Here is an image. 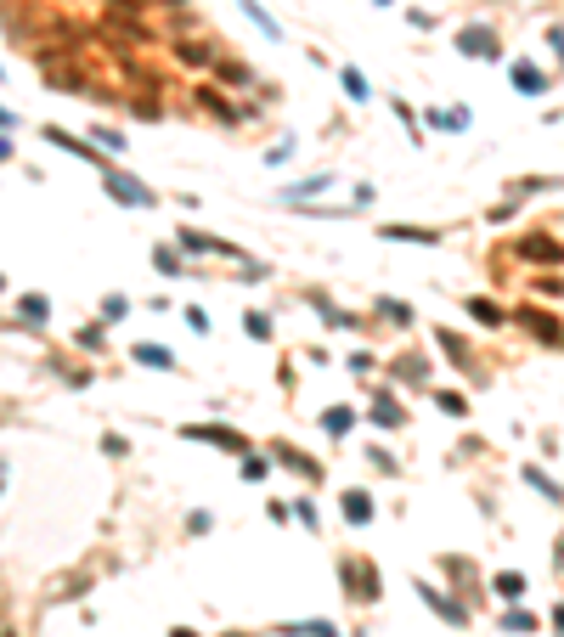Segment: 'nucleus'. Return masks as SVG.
Masks as SVG:
<instances>
[{"label": "nucleus", "mask_w": 564, "mask_h": 637, "mask_svg": "<svg viewBox=\"0 0 564 637\" xmlns=\"http://www.w3.org/2000/svg\"><path fill=\"white\" fill-rule=\"evenodd\" d=\"M339 576H345V592H350L356 604H372V598H379V570H372V564L356 570V559H345V564H339Z\"/></svg>", "instance_id": "f257e3e1"}, {"label": "nucleus", "mask_w": 564, "mask_h": 637, "mask_svg": "<svg viewBox=\"0 0 564 637\" xmlns=\"http://www.w3.org/2000/svg\"><path fill=\"white\" fill-rule=\"evenodd\" d=\"M457 51L479 57V62H497V51H503V46H497V29L491 23H469L463 34H457Z\"/></svg>", "instance_id": "f03ea898"}, {"label": "nucleus", "mask_w": 564, "mask_h": 637, "mask_svg": "<svg viewBox=\"0 0 564 637\" xmlns=\"http://www.w3.org/2000/svg\"><path fill=\"white\" fill-rule=\"evenodd\" d=\"M186 440H209V445H226V452H248V440L237 429H226V423H186L181 429Z\"/></svg>", "instance_id": "7ed1b4c3"}, {"label": "nucleus", "mask_w": 564, "mask_h": 637, "mask_svg": "<svg viewBox=\"0 0 564 637\" xmlns=\"http://www.w3.org/2000/svg\"><path fill=\"white\" fill-rule=\"evenodd\" d=\"M514 316H519V322H525V333H531V338H542V345H559V338H564L559 316H548L542 305H525V310H514Z\"/></svg>", "instance_id": "20e7f679"}, {"label": "nucleus", "mask_w": 564, "mask_h": 637, "mask_svg": "<svg viewBox=\"0 0 564 637\" xmlns=\"http://www.w3.org/2000/svg\"><path fill=\"white\" fill-rule=\"evenodd\" d=\"M417 598H424V604H429L434 615H441V621H446V626H469V609H463V604H457V598H441V592H434L429 581H417Z\"/></svg>", "instance_id": "39448f33"}, {"label": "nucleus", "mask_w": 564, "mask_h": 637, "mask_svg": "<svg viewBox=\"0 0 564 637\" xmlns=\"http://www.w3.org/2000/svg\"><path fill=\"white\" fill-rule=\"evenodd\" d=\"M108 198H119V203H136V209H153V193L141 181H130V175H113L108 169Z\"/></svg>", "instance_id": "423d86ee"}, {"label": "nucleus", "mask_w": 564, "mask_h": 637, "mask_svg": "<svg viewBox=\"0 0 564 637\" xmlns=\"http://www.w3.org/2000/svg\"><path fill=\"white\" fill-rule=\"evenodd\" d=\"M508 74H514V91H519V96H542V91H548V74H542L531 57H519Z\"/></svg>", "instance_id": "0eeeda50"}, {"label": "nucleus", "mask_w": 564, "mask_h": 637, "mask_svg": "<svg viewBox=\"0 0 564 637\" xmlns=\"http://www.w3.org/2000/svg\"><path fill=\"white\" fill-rule=\"evenodd\" d=\"M46 141H51V147H62V153H74V158H85V164H102V147H96V141H74L68 130H57V124L46 130Z\"/></svg>", "instance_id": "6e6552de"}, {"label": "nucleus", "mask_w": 564, "mask_h": 637, "mask_svg": "<svg viewBox=\"0 0 564 637\" xmlns=\"http://www.w3.org/2000/svg\"><path fill=\"white\" fill-rule=\"evenodd\" d=\"M519 254H525V260H548V265H559V260H564V248H559L553 238H542V231L519 238Z\"/></svg>", "instance_id": "1a4fd4ad"}, {"label": "nucleus", "mask_w": 564, "mask_h": 637, "mask_svg": "<svg viewBox=\"0 0 564 637\" xmlns=\"http://www.w3.org/2000/svg\"><path fill=\"white\" fill-rule=\"evenodd\" d=\"M469 316H474L479 327H503V322H514V316L497 305V300H486V293H474V300H469Z\"/></svg>", "instance_id": "9d476101"}, {"label": "nucleus", "mask_w": 564, "mask_h": 637, "mask_svg": "<svg viewBox=\"0 0 564 637\" xmlns=\"http://www.w3.org/2000/svg\"><path fill=\"white\" fill-rule=\"evenodd\" d=\"M181 248H192V254H226V260H237V248H232V243L203 238V231H181Z\"/></svg>", "instance_id": "9b49d317"}, {"label": "nucleus", "mask_w": 564, "mask_h": 637, "mask_svg": "<svg viewBox=\"0 0 564 637\" xmlns=\"http://www.w3.org/2000/svg\"><path fill=\"white\" fill-rule=\"evenodd\" d=\"M271 452H277V462H288V469H294V474H305V480H322V462H310V457H300L294 452V445H271Z\"/></svg>", "instance_id": "f8f14e48"}, {"label": "nucleus", "mask_w": 564, "mask_h": 637, "mask_svg": "<svg viewBox=\"0 0 564 637\" xmlns=\"http://www.w3.org/2000/svg\"><path fill=\"white\" fill-rule=\"evenodd\" d=\"M491 592H497V598H508V604H519V598H525V576H519V570H497Z\"/></svg>", "instance_id": "ddd939ff"}, {"label": "nucleus", "mask_w": 564, "mask_h": 637, "mask_svg": "<svg viewBox=\"0 0 564 637\" xmlns=\"http://www.w3.org/2000/svg\"><path fill=\"white\" fill-rule=\"evenodd\" d=\"M17 316H23L29 327H40V322H51V300H46V293H23V300H17Z\"/></svg>", "instance_id": "4468645a"}, {"label": "nucleus", "mask_w": 564, "mask_h": 637, "mask_svg": "<svg viewBox=\"0 0 564 637\" xmlns=\"http://www.w3.org/2000/svg\"><path fill=\"white\" fill-rule=\"evenodd\" d=\"M384 238L389 243H401V238L407 243H441V231H429V226H384Z\"/></svg>", "instance_id": "2eb2a0df"}, {"label": "nucleus", "mask_w": 564, "mask_h": 637, "mask_svg": "<svg viewBox=\"0 0 564 637\" xmlns=\"http://www.w3.org/2000/svg\"><path fill=\"white\" fill-rule=\"evenodd\" d=\"M345 519L350 525H367L372 519V497L367 491H345Z\"/></svg>", "instance_id": "dca6fc26"}, {"label": "nucleus", "mask_w": 564, "mask_h": 637, "mask_svg": "<svg viewBox=\"0 0 564 637\" xmlns=\"http://www.w3.org/2000/svg\"><path fill=\"white\" fill-rule=\"evenodd\" d=\"M175 57L186 62V68H203V62H215V51H209L203 40H181V46H175Z\"/></svg>", "instance_id": "f3484780"}, {"label": "nucleus", "mask_w": 564, "mask_h": 637, "mask_svg": "<svg viewBox=\"0 0 564 637\" xmlns=\"http://www.w3.org/2000/svg\"><path fill=\"white\" fill-rule=\"evenodd\" d=\"M429 124L434 130H469V108H434Z\"/></svg>", "instance_id": "a211bd4d"}, {"label": "nucleus", "mask_w": 564, "mask_h": 637, "mask_svg": "<svg viewBox=\"0 0 564 637\" xmlns=\"http://www.w3.org/2000/svg\"><path fill=\"white\" fill-rule=\"evenodd\" d=\"M136 361H141V367H158V372H170V367H175V355L164 350V345H136Z\"/></svg>", "instance_id": "6ab92c4d"}, {"label": "nucleus", "mask_w": 564, "mask_h": 637, "mask_svg": "<svg viewBox=\"0 0 564 637\" xmlns=\"http://www.w3.org/2000/svg\"><path fill=\"white\" fill-rule=\"evenodd\" d=\"M525 485H531V491H542V502H564V491H559V485H553L548 474L536 469V462H531V469H525Z\"/></svg>", "instance_id": "aec40b11"}, {"label": "nucleus", "mask_w": 564, "mask_h": 637, "mask_svg": "<svg viewBox=\"0 0 564 637\" xmlns=\"http://www.w3.org/2000/svg\"><path fill=\"white\" fill-rule=\"evenodd\" d=\"M434 407H441L446 417H469V395H457V390H434Z\"/></svg>", "instance_id": "412c9836"}, {"label": "nucleus", "mask_w": 564, "mask_h": 637, "mask_svg": "<svg viewBox=\"0 0 564 637\" xmlns=\"http://www.w3.org/2000/svg\"><path fill=\"white\" fill-rule=\"evenodd\" d=\"M395 378H407V384H429V367L417 355H401V361H395Z\"/></svg>", "instance_id": "4be33fe9"}, {"label": "nucleus", "mask_w": 564, "mask_h": 637, "mask_svg": "<svg viewBox=\"0 0 564 637\" xmlns=\"http://www.w3.org/2000/svg\"><path fill=\"white\" fill-rule=\"evenodd\" d=\"M339 79H345V96H350V102H367V96H372L362 68H339Z\"/></svg>", "instance_id": "5701e85b"}, {"label": "nucleus", "mask_w": 564, "mask_h": 637, "mask_svg": "<svg viewBox=\"0 0 564 637\" xmlns=\"http://www.w3.org/2000/svg\"><path fill=\"white\" fill-rule=\"evenodd\" d=\"M434 345H441L452 361H463V367H469V345H463V338H457L452 327H441V333H434Z\"/></svg>", "instance_id": "b1692460"}, {"label": "nucleus", "mask_w": 564, "mask_h": 637, "mask_svg": "<svg viewBox=\"0 0 564 637\" xmlns=\"http://www.w3.org/2000/svg\"><path fill=\"white\" fill-rule=\"evenodd\" d=\"M379 316L395 327H412V305H401V300H379Z\"/></svg>", "instance_id": "393cba45"}, {"label": "nucleus", "mask_w": 564, "mask_h": 637, "mask_svg": "<svg viewBox=\"0 0 564 637\" xmlns=\"http://www.w3.org/2000/svg\"><path fill=\"white\" fill-rule=\"evenodd\" d=\"M237 6H243V12H248V17H255V23H260V34H271V40L282 34V29H277V23H271V17L260 12V0H237Z\"/></svg>", "instance_id": "a878e982"}, {"label": "nucleus", "mask_w": 564, "mask_h": 637, "mask_svg": "<svg viewBox=\"0 0 564 637\" xmlns=\"http://www.w3.org/2000/svg\"><path fill=\"white\" fill-rule=\"evenodd\" d=\"M153 265L164 271V277H181V271H186V265L175 260V248H153Z\"/></svg>", "instance_id": "bb28decb"}, {"label": "nucleus", "mask_w": 564, "mask_h": 637, "mask_svg": "<svg viewBox=\"0 0 564 637\" xmlns=\"http://www.w3.org/2000/svg\"><path fill=\"white\" fill-rule=\"evenodd\" d=\"M350 423H356V412H345V407H333V412L322 417V429H327V435H345V429H350Z\"/></svg>", "instance_id": "cd10ccee"}, {"label": "nucleus", "mask_w": 564, "mask_h": 637, "mask_svg": "<svg viewBox=\"0 0 564 637\" xmlns=\"http://www.w3.org/2000/svg\"><path fill=\"white\" fill-rule=\"evenodd\" d=\"M372 423H379V429H395V423H401V407H395V400H379V407H372Z\"/></svg>", "instance_id": "c85d7f7f"}, {"label": "nucleus", "mask_w": 564, "mask_h": 637, "mask_svg": "<svg viewBox=\"0 0 564 637\" xmlns=\"http://www.w3.org/2000/svg\"><path fill=\"white\" fill-rule=\"evenodd\" d=\"M282 632H294V637H339L327 621H300V626H282Z\"/></svg>", "instance_id": "c756f323"}, {"label": "nucleus", "mask_w": 564, "mask_h": 637, "mask_svg": "<svg viewBox=\"0 0 564 637\" xmlns=\"http://www.w3.org/2000/svg\"><path fill=\"white\" fill-rule=\"evenodd\" d=\"M503 632H536V621H531L525 609H508V615H503Z\"/></svg>", "instance_id": "7c9ffc66"}, {"label": "nucleus", "mask_w": 564, "mask_h": 637, "mask_svg": "<svg viewBox=\"0 0 564 637\" xmlns=\"http://www.w3.org/2000/svg\"><path fill=\"white\" fill-rule=\"evenodd\" d=\"M124 310H130V300H124V293H108V300H102V316H108V322H119Z\"/></svg>", "instance_id": "2f4dec72"}, {"label": "nucleus", "mask_w": 564, "mask_h": 637, "mask_svg": "<svg viewBox=\"0 0 564 637\" xmlns=\"http://www.w3.org/2000/svg\"><path fill=\"white\" fill-rule=\"evenodd\" d=\"M248 338H271V322H265V310H248Z\"/></svg>", "instance_id": "473e14b6"}, {"label": "nucleus", "mask_w": 564, "mask_h": 637, "mask_svg": "<svg viewBox=\"0 0 564 637\" xmlns=\"http://www.w3.org/2000/svg\"><path fill=\"white\" fill-rule=\"evenodd\" d=\"M96 147H108V153H124V136H119V130H96Z\"/></svg>", "instance_id": "72a5a7b5"}, {"label": "nucleus", "mask_w": 564, "mask_h": 637, "mask_svg": "<svg viewBox=\"0 0 564 637\" xmlns=\"http://www.w3.org/2000/svg\"><path fill=\"white\" fill-rule=\"evenodd\" d=\"M243 480H265V457H243Z\"/></svg>", "instance_id": "f704fd0d"}, {"label": "nucleus", "mask_w": 564, "mask_h": 637, "mask_svg": "<svg viewBox=\"0 0 564 637\" xmlns=\"http://www.w3.org/2000/svg\"><path fill=\"white\" fill-rule=\"evenodd\" d=\"M181 316H186V327H192V333H209V316H203L198 305H192V310H181Z\"/></svg>", "instance_id": "c9c22d12"}, {"label": "nucleus", "mask_w": 564, "mask_h": 637, "mask_svg": "<svg viewBox=\"0 0 564 637\" xmlns=\"http://www.w3.org/2000/svg\"><path fill=\"white\" fill-rule=\"evenodd\" d=\"M79 345H85V350H102V327H79Z\"/></svg>", "instance_id": "e433bc0d"}, {"label": "nucleus", "mask_w": 564, "mask_h": 637, "mask_svg": "<svg viewBox=\"0 0 564 637\" xmlns=\"http://www.w3.org/2000/svg\"><path fill=\"white\" fill-rule=\"evenodd\" d=\"M12 124H17V119H12V113H6V108H0V130H12Z\"/></svg>", "instance_id": "4c0bfd02"}, {"label": "nucleus", "mask_w": 564, "mask_h": 637, "mask_svg": "<svg viewBox=\"0 0 564 637\" xmlns=\"http://www.w3.org/2000/svg\"><path fill=\"white\" fill-rule=\"evenodd\" d=\"M175 637H198V632H186V626H175Z\"/></svg>", "instance_id": "58836bf2"}, {"label": "nucleus", "mask_w": 564, "mask_h": 637, "mask_svg": "<svg viewBox=\"0 0 564 637\" xmlns=\"http://www.w3.org/2000/svg\"><path fill=\"white\" fill-rule=\"evenodd\" d=\"M158 6H186V0H158Z\"/></svg>", "instance_id": "ea45409f"}, {"label": "nucleus", "mask_w": 564, "mask_h": 637, "mask_svg": "<svg viewBox=\"0 0 564 637\" xmlns=\"http://www.w3.org/2000/svg\"><path fill=\"white\" fill-rule=\"evenodd\" d=\"M379 6H389V0H379Z\"/></svg>", "instance_id": "a19ab883"}]
</instances>
